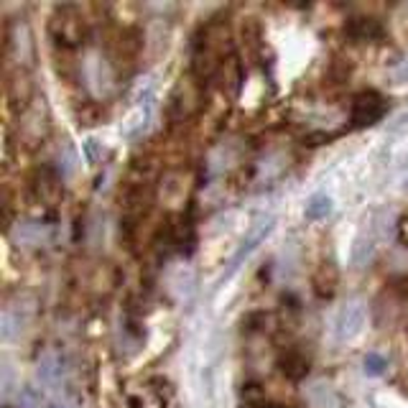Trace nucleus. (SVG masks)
I'll return each mask as SVG.
<instances>
[{
  "label": "nucleus",
  "mask_w": 408,
  "mask_h": 408,
  "mask_svg": "<svg viewBox=\"0 0 408 408\" xmlns=\"http://www.w3.org/2000/svg\"><path fill=\"white\" fill-rule=\"evenodd\" d=\"M49 135V113H46L44 100H36L31 108L21 115V140L26 146H38Z\"/></svg>",
  "instance_id": "obj_6"
},
{
  "label": "nucleus",
  "mask_w": 408,
  "mask_h": 408,
  "mask_svg": "<svg viewBox=\"0 0 408 408\" xmlns=\"http://www.w3.org/2000/svg\"><path fill=\"white\" fill-rule=\"evenodd\" d=\"M363 370H365V375L370 378H378L385 373V357L378 355V352H370V355H365L363 360Z\"/></svg>",
  "instance_id": "obj_16"
},
{
  "label": "nucleus",
  "mask_w": 408,
  "mask_h": 408,
  "mask_svg": "<svg viewBox=\"0 0 408 408\" xmlns=\"http://www.w3.org/2000/svg\"><path fill=\"white\" fill-rule=\"evenodd\" d=\"M89 26L82 16V8L74 3H64L57 6L49 18V36L62 51H74L87 41Z\"/></svg>",
  "instance_id": "obj_1"
},
{
  "label": "nucleus",
  "mask_w": 408,
  "mask_h": 408,
  "mask_svg": "<svg viewBox=\"0 0 408 408\" xmlns=\"http://www.w3.org/2000/svg\"><path fill=\"white\" fill-rule=\"evenodd\" d=\"M304 212L309 220H324V217L332 212V199L327 197V194H314V197L306 202Z\"/></svg>",
  "instance_id": "obj_15"
},
{
  "label": "nucleus",
  "mask_w": 408,
  "mask_h": 408,
  "mask_svg": "<svg viewBox=\"0 0 408 408\" xmlns=\"http://www.w3.org/2000/svg\"><path fill=\"white\" fill-rule=\"evenodd\" d=\"M395 237H398V242H401L403 248H408V215H403L398 220V225H395Z\"/></svg>",
  "instance_id": "obj_18"
},
{
  "label": "nucleus",
  "mask_w": 408,
  "mask_h": 408,
  "mask_svg": "<svg viewBox=\"0 0 408 408\" xmlns=\"http://www.w3.org/2000/svg\"><path fill=\"white\" fill-rule=\"evenodd\" d=\"M365 317H368V309H365L363 299H350L347 304L337 312L334 319V337L339 342H350L355 339L365 327Z\"/></svg>",
  "instance_id": "obj_5"
},
{
  "label": "nucleus",
  "mask_w": 408,
  "mask_h": 408,
  "mask_svg": "<svg viewBox=\"0 0 408 408\" xmlns=\"http://www.w3.org/2000/svg\"><path fill=\"white\" fill-rule=\"evenodd\" d=\"M276 365H278L280 375L288 378V380H293V382L304 380V378L309 375V370H312V360H309V355H306L304 350H296V347L280 352L278 360H276Z\"/></svg>",
  "instance_id": "obj_10"
},
{
  "label": "nucleus",
  "mask_w": 408,
  "mask_h": 408,
  "mask_svg": "<svg viewBox=\"0 0 408 408\" xmlns=\"http://www.w3.org/2000/svg\"><path fill=\"white\" fill-rule=\"evenodd\" d=\"M242 398H245V403H248L250 408L261 406V403H263L261 385H258V382H245V385H242Z\"/></svg>",
  "instance_id": "obj_17"
},
{
  "label": "nucleus",
  "mask_w": 408,
  "mask_h": 408,
  "mask_svg": "<svg viewBox=\"0 0 408 408\" xmlns=\"http://www.w3.org/2000/svg\"><path fill=\"white\" fill-rule=\"evenodd\" d=\"M240 36H242V44L250 54H258L263 46V26L258 18H245L240 26Z\"/></svg>",
  "instance_id": "obj_14"
},
{
  "label": "nucleus",
  "mask_w": 408,
  "mask_h": 408,
  "mask_svg": "<svg viewBox=\"0 0 408 408\" xmlns=\"http://www.w3.org/2000/svg\"><path fill=\"white\" fill-rule=\"evenodd\" d=\"M143 49V31L138 26H125L118 31L113 41V51H115V62H133L135 57Z\"/></svg>",
  "instance_id": "obj_11"
},
{
  "label": "nucleus",
  "mask_w": 408,
  "mask_h": 408,
  "mask_svg": "<svg viewBox=\"0 0 408 408\" xmlns=\"http://www.w3.org/2000/svg\"><path fill=\"white\" fill-rule=\"evenodd\" d=\"M105 115H108V110H105V105L97 100H82V102H76V108H74V118L82 128L100 125V123L105 120Z\"/></svg>",
  "instance_id": "obj_13"
},
{
  "label": "nucleus",
  "mask_w": 408,
  "mask_h": 408,
  "mask_svg": "<svg viewBox=\"0 0 408 408\" xmlns=\"http://www.w3.org/2000/svg\"><path fill=\"white\" fill-rule=\"evenodd\" d=\"M388 113V100L375 92V89H363L352 97L350 105V123L352 128H370L378 120H382V115Z\"/></svg>",
  "instance_id": "obj_3"
},
{
  "label": "nucleus",
  "mask_w": 408,
  "mask_h": 408,
  "mask_svg": "<svg viewBox=\"0 0 408 408\" xmlns=\"http://www.w3.org/2000/svg\"><path fill=\"white\" fill-rule=\"evenodd\" d=\"M273 225H276L273 217H263V220H258V222H255L253 227L248 230V235L242 237V242L237 245V250L232 253V258H230L227 271H225V278H230V276L235 273L237 268L242 266V261H245V258H248V255L253 253V250L258 248V245H261V242L266 240L268 235H271Z\"/></svg>",
  "instance_id": "obj_7"
},
{
  "label": "nucleus",
  "mask_w": 408,
  "mask_h": 408,
  "mask_svg": "<svg viewBox=\"0 0 408 408\" xmlns=\"http://www.w3.org/2000/svg\"><path fill=\"white\" fill-rule=\"evenodd\" d=\"M253 408H280L278 403H261V406H253Z\"/></svg>",
  "instance_id": "obj_19"
},
{
  "label": "nucleus",
  "mask_w": 408,
  "mask_h": 408,
  "mask_svg": "<svg viewBox=\"0 0 408 408\" xmlns=\"http://www.w3.org/2000/svg\"><path fill=\"white\" fill-rule=\"evenodd\" d=\"M337 286H339V271L337 266L332 261H324L319 263L317 271L312 273V291L317 299L322 301H329L334 293H337Z\"/></svg>",
  "instance_id": "obj_12"
},
{
  "label": "nucleus",
  "mask_w": 408,
  "mask_h": 408,
  "mask_svg": "<svg viewBox=\"0 0 408 408\" xmlns=\"http://www.w3.org/2000/svg\"><path fill=\"white\" fill-rule=\"evenodd\" d=\"M6 100L8 108L18 115H23L36 102V87H33L31 74L26 69H13L11 67L6 72Z\"/></svg>",
  "instance_id": "obj_4"
},
{
  "label": "nucleus",
  "mask_w": 408,
  "mask_h": 408,
  "mask_svg": "<svg viewBox=\"0 0 408 408\" xmlns=\"http://www.w3.org/2000/svg\"><path fill=\"white\" fill-rule=\"evenodd\" d=\"M62 181H64V176L59 174V169H54V166H38L28 184H31L33 197H36L38 202L54 204V202H59L64 194Z\"/></svg>",
  "instance_id": "obj_8"
},
{
  "label": "nucleus",
  "mask_w": 408,
  "mask_h": 408,
  "mask_svg": "<svg viewBox=\"0 0 408 408\" xmlns=\"http://www.w3.org/2000/svg\"><path fill=\"white\" fill-rule=\"evenodd\" d=\"M344 33L357 44H368V41H380L385 36V28L375 16H352L344 23Z\"/></svg>",
  "instance_id": "obj_9"
},
{
  "label": "nucleus",
  "mask_w": 408,
  "mask_h": 408,
  "mask_svg": "<svg viewBox=\"0 0 408 408\" xmlns=\"http://www.w3.org/2000/svg\"><path fill=\"white\" fill-rule=\"evenodd\" d=\"M3 59L13 64V69H31L36 49H33L31 28L26 21H6L3 26Z\"/></svg>",
  "instance_id": "obj_2"
}]
</instances>
